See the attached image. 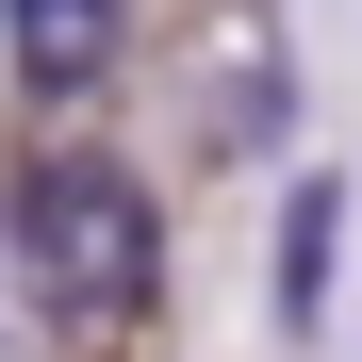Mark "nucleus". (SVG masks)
Here are the masks:
<instances>
[{
	"mask_svg": "<svg viewBox=\"0 0 362 362\" xmlns=\"http://www.w3.org/2000/svg\"><path fill=\"white\" fill-rule=\"evenodd\" d=\"M17 280H33L66 329H132L148 280H165V214H148V181L99 165V148H49V165L17 181Z\"/></svg>",
	"mask_w": 362,
	"mask_h": 362,
	"instance_id": "nucleus-1",
	"label": "nucleus"
},
{
	"mask_svg": "<svg viewBox=\"0 0 362 362\" xmlns=\"http://www.w3.org/2000/svg\"><path fill=\"white\" fill-rule=\"evenodd\" d=\"M0 33H17V83H49V99H83L115 66V0H0Z\"/></svg>",
	"mask_w": 362,
	"mask_h": 362,
	"instance_id": "nucleus-2",
	"label": "nucleus"
},
{
	"mask_svg": "<svg viewBox=\"0 0 362 362\" xmlns=\"http://www.w3.org/2000/svg\"><path fill=\"white\" fill-rule=\"evenodd\" d=\"M313 296H329V181H313L296 230H280V313H313Z\"/></svg>",
	"mask_w": 362,
	"mask_h": 362,
	"instance_id": "nucleus-3",
	"label": "nucleus"
}]
</instances>
